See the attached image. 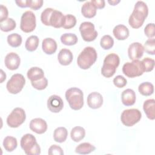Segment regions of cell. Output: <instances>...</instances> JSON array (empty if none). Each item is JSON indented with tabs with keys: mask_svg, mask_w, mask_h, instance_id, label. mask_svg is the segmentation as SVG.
<instances>
[{
	"mask_svg": "<svg viewBox=\"0 0 155 155\" xmlns=\"http://www.w3.org/2000/svg\"><path fill=\"white\" fill-rule=\"evenodd\" d=\"M148 15V8L147 4L143 1H137L135 4L134 10L128 19L130 25L133 28H140L143 25Z\"/></svg>",
	"mask_w": 155,
	"mask_h": 155,
	"instance_id": "obj_1",
	"label": "cell"
},
{
	"mask_svg": "<svg viewBox=\"0 0 155 155\" xmlns=\"http://www.w3.org/2000/svg\"><path fill=\"white\" fill-rule=\"evenodd\" d=\"M65 16L60 11L52 8H47L42 12L41 20L43 24L59 28L62 27Z\"/></svg>",
	"mask_w": 155,
	"mask_h": 155,
	"instance_id": "obj_2",
	"label": "cell"
},
{
	"mask_svg": "<svg viewBox=\"0 0 155 155\" xmlns=\"http://www.w3.org/2000/svg\"><path fill=\"white\" fill-rule=\"evenodd\" d=\"M97 58V54L96 50L92 47H86L78 57V65L81 69H88L96 62Z\"/></svg>",
	"mask_w": 155,
	"mask_h": 155,
	"instance_id": "obj_3",
	"label": "cell"
},
{
	"mask_svg": "<svg viewBox=\"0 0 155 155\" xmlns=\"http://www.w3.org/2000/svg\"><path fill=\"white\" fill-rule=\"evenodd\" d=\"M65 98L70 108L74 110L81 109L84 105V94L82 91L76 87L68 89L65 92Z\"/></svg>",
	"mask_w": 155,
	"mask_h": 155,
	"instance_id": "obj_4",
	"label": "cell"
},
{
	"mask_svg": "<svg viewBox=\"0 0 155 155\" xmlns=\"http://www.w3.org/2000/svg\"><path fill=\"white\" fill-rule=\"evenodd\" d=\"M120 63L119 56L115 53L108 54L104 60V64L101 68V73L105 78H111L116 72V68Z\"/></svg>",
	"mask_w": 155,
	"mask_h": 155,
	"instance_id": "obj_5",
	"label": "cell"
},
{
	"mask_svg": "<svg viewBox=\"0 0 155 155\" xmlns=\"http://www.w3.org/2000/svg\"><path fill=\"white\" fill-rule=\"evenodd\" d=\"M21 147L27 155H39L41 153V148L36 137L31 134L27 133L22 137Z\"/></svg>",
	"mask_w": 155,
	"mask_h": 155,
	"instance_id": "obj_6",
	"label": "cell"
},
{
	"mask_svg": "<svg viewBox=\"0 0 155 155\" xmlns=\"http://www.w3.org/2000/svg\"><path fill=\"white\" fill-rule=\"evenodd\" d=\"M123 73L128 78H135L141 76L144 71L142 61L134 60L131 62H128L122 67Z\"/></svg>",
	"mask_w": 155,
	"mask_h": 155,
	"instance_id": "obj_7",
	"label": "cell"
},
{
	"mask_svg": "<svg viewBox=\"0 0 155 155\" xmlns=\"http://www.w3.org/2000/svg\"><path fill=\"white\" fill-rule=\"evenodd\" d=\"M142 117L141 112L136 108L125 110L120 116L122 123L127 127H132L139 122Z\"/></svg>",
	"mask_w": 155,
	"mask_h": 155,
	"instance_id": "obj_8",
	"label": "cell"
},
{
	"mask_svg": "<svg viewBox=\"0 0 155 155\" xmlns=\"http://www.w3.org/2000/svg\"><path fill=\"white\" fill-rule=\"evenodd\" d=\"M25 84V79L24 76L19 73L14 74L8 81L6 88L8 91L13 94L19 93L23 88Z\"/></svg>",
	"mask_w": 155,
	"mask_h": 155,
	"instance_id": "obj_9",
	"label": "cell"
},
{
	"mask_svg": "<svg viewBox=\"0 0 155 155\" xmlns=\"http://www.w3.org/2000/svg\"><path fill=\"white\" fill-rule=\"evenodd\" d=\"M26 119L25 111L19 107L15 108L7 118V124L11 128H18L22 124Z\"/></svg>",
	"mask_w": 155,
	"mask_h": 155,
	"instance_id": "obj_10",
	"label": "cell"
},
{
	"mask_svg": "<svg viewBox=\"0 0 155 155\" xmlns=\"http://www.w3.org/2000/svg\"><path fill=\"white\" fill-rule=\"evenodd\" d=\"M36 26V16L31 11L25 12L21 18L20 28L25 33L33 31Z\"/></svg>",
	"mask_w": 155,
	"mask_h": 155,
	"instance_id": "obj_11",
	"label": "cell"
},
{
	"mask_svg": "<svg viewBox=\"0 0 155 155\" xmlns=\"http://www.w3.org/2000/svg\"><path fill=\"white\" fill-rule=\"evenodd\" d=\"M79 31L82 39L87 42H91L96 39L97 32L95 30L94 24L91 22H84L79 27Z\"/></svg>",
	"mask_w": 155,
	"mask_h": 155,
	"instance_id": "obj_12",
	"label": "cell"
},
{
	"mask_svg": "<svg viewBox=\"0 0 155 155\" xmlns=\"http://www.w3.org/2000/svg\"><path fill=\"white\" fill-rule=\"evenodd\" d=\"M47 107L52 113H59L64 107V102L62 98L58 95L50 96L47 100Z\"/></svg>",
	"mask_w": 155,
	"mask_h": 155,
	"instance_id": "obj_13",
	"label": "cell"
},
{
	"mask_svg": "<svg viewBox=\"0 0 155 155\" xmlns=\"http://www.w3.org/2000/svg\"><path fill=\"white\" fill-rule=\"evenodd\" d=\"M143 47L139 42H133L131 44L128 48V57L131 60H138L143 54Z\"/></svg>",
	"mask_w": 155,
	"mask_h": 155,
	"instance_id": "obj_14",
	"label": "cell"
},
{
	"mask_svg": "<svg viewBox=\"0 0 155 155\" xmlns=\"http://www.w3.org/2000/svg\"><path fill=\"white\" fill-rule=\"evenodd\" d=\"M4 63L5 67L10 70H15L18 68L21 63V59L18 54L14 52L8 53L5 57Z\"/></svg>",
	"mask_w": 155,
	"mask_h": 155,
	"instance_id": "obj_15",
	"label": "cell"
},
{
	"mask_svg": "<svg viewBox=\"0 0 155 155\" xmlns=\"http://www.w3.org/2000/svg\"><path fill=\"white\" fill-rule=\"evenodd\" d=\"M30 128L33 132L41 134L47 130V124L45 120L41 118L33 119L30 122Z\"/></svg>",
	"mask_w": 155,
	"mask_h": 155,
	"instance_id": "obj_16",
	"label": "cell"
},
{
	"mask_svg": "<svg viewBox=\"0 0 155 155\" xmlns=\"http://www.w3.org/2000/svg\"><path fill=\"white\" fill-rule=\"evenodd\" d=\"M87 104L92 109L99 108L103 104V97L98 92H92L87 97Z\"/></svg>",
	"mask_w": 155,
	"mask_h": 155,
	"instance_id": "obj_17",
	"label": "cell"
},
{
	"mask_svg": "<svg viewBox=\"0 0 155 155\" xmlns=\"http://www.w3.org/2000/svg\"><path fill=\"white\" fill-rule=\"evenodd\" d=\"M73 56L71 51L67 48L61 49L58 55V59L59 64L62 65H68L73 61Z\"/></svg>",
	"mask_w": 155,
	"mask_h": 155,
	"instance_id": "obj_18",
	"label": "cell"
},
{
	"mask_svg": "<svg viewBox=\"0 0 155 155\" xmlns=\"http://www.w3.org/2000/svg\"><path fill=\"white\" fill-rule=\"evenodd\" d=\"M42 48L45 54H52L57 50V43L54 39L51 38H46L42 41Z\"/></svg>",
	"mask_w": 155,
	"mask_h": 155,
	"instance_id": "obj_19",
	"label": "cell"
},
{
	"mask_svg": "<svg viewBox=\"0 0 155 155\" xmlns=\"http://www.w3.org/2000/svg\"><path fill=\"white\" fill-rule=\"evenodd\" d=\"M136 93L132 89H126L122 93V102L125 106H131L134 105L136 102Z\"/></svg>",
	"mask_w": 155,
	"mask_h": 155,
	"instance_id": "obj_20",
	"label": "cell"
},
{
	"mask_svg": "<svg viewBox=\"0 0 155 155\" xmlns=\"http://www.w3.org/2000/svg\"><path fill=\"white\" fill-rule=\"evenodd\" d=\"M143 111L147 117L150 120L155 118V101L154 99L146 100L143 105Z\"/></svg>",
	"mask_w": 155,
	"mask_h": 155,
	"instance_id": "obj_21",
	"label": "cell"
},
{
	"mask_svg": "<svg viewBox=\"0 0 155 155\" xmlns=\"http://www.w3.org/2000/svg\"><path fill=\"white\" fill-rule=\"evenodd\" d=\"M114 37L117 40H125L129 36L128 28L124 25L119 24L114 27L113 30Z\"/></svg>",
	"mask_w": 155,
	"mask_h": 155,
	"instance_id": "obj_22",
	"label": "cell"
},
{
	"mask_svg": "<svg viewBox=\"0 0 155 155\" xmlns=\"http://www.w3.org/2000/svg\"><path fill=\"white\" fill-rule=\"evenodd\" d=\"M96 8L91 1L85 2L81 8L82 15L87 18H92L96 15Z\"/></svg>",
	"mask_w": 155,
	"mask_h": 155,
	"instance_id": "obj_23",
	"label": "cell"
},
{
	"mask_svg": "<svg viewBox=\"0 0 155 155\" xmlns=\"http://www.w3.org/2000/svg\"><path fill=\"white\" fill-rule=\"evenodd\" d=\"M27 76L31 82L37 81L44 77V72L43 70L39 67H33L28 70Z\"/></svg>",
	"mask_w": 155,
	"mask_h": 155,
	"instance_id": "obj_24",
	"label": "cell"
},
{
	"mask_svg": "<svg viewBox=\"0 0 155 155\" xmlns=\"http://www.w3.org/2000/svg\"><path fill=\"white\" fill-rule=\"evenodd\" d=\"M68 136L67 130L63 127L56 128L53 133V138L54 141L58 143H62L67 139Z\"/></svg>",
	"mask_w": 155,
	"mask_h": 155,
	"instance_id": "obj_25",
	"label": "cell"
},
{
	"mask_svg": "<svg viewBox=\"0 0 155 155\" xmlns=\"http://www.w3.org/2000/svg\"><path fill=\"white\" fill-rule=\"evenodd\" d=\"M85 136V129L79 126H76L71 131L70 133V136L71 139L76 142H78L82 140Z\"/></svg>",
	"mask_w": 155,
	"mask_h": 155,
	"instance_id": "obj_26",
	"label": "cell"
},
{
	"mask_svg": "<svg viewBox=\"0 0 155 155\" xmlns=\"http://www.w3.org/2000/svg\"><path fill=\"white\" fill-rule=\"evenodd\" d=\"M96 148L88 142H84L78 145L75 148V152L80 154H87L94 151Z\"/></svg>",
	"mask_w": 155,
	"mask_h": 155,
	"instance_id": "obj_27",
	"label": "cell"
},
{
	"mask_svg": "<svg viewBox=\"0 0 155 155\" xmlns=\"http://www.w3.org/2000/svg\"><path fill=\"white\" fill-rule=\"evenodd\" d=\"M3 147L8 152H12L15 150L18 145L16 138L13 136H7L3 141Z\"/></svg>",
	"mask_w": 155,
	"mask_h": 155,
	"instance_id": "obj_28",
	"label": "cell"
},
{
	"mask_svg": "<svg viewBox=\"0 0 155 155\" xmlns=\"http://www.w3.org/2000/svg\"><path fill=\"white\" fill-rule=\"evenodd\" d=\"M139 92L143 96H148L151 95L154 92V86L149 82L141 83L138 87Z\"/></svg>",
	"mask_w": 155,
	"mask_h": 155,
	"instance_id": "obj_29",
	"label": "cell"
},
{
	"mask_svg": "<svg viewBox=\"0 0 155 155\" xmlns=\"http://www.w3.org/2000/svg\"><path fill=\"white\" fill-rule=\"evenodd\" d=\"M39 42V40L37 36L31 35L25 41V47L26 50L28 51H34L38 48Z\"/></svg>",
	"mask_w": 155,
	"mask_h": 155,
	"instance_id": "obj_30",
	"label": "cell"
},
{
	"mask_svg": "<svg viewBox=\"0 0 155 155\" xmlns=\"http://www.w3.org/2000/svg\"><path fill=\"white\" fill-rule=\"evenodd\" d=\"M61 42L65 45H75L78 41L77 36L74 33H64L61 36Z\"/></svg>",
	"mask_w": 155,
	"mask_h": 155,
	"instance_id": "obj_31",
	"label": "cell"
},
{
	"mask_svg": "<svg viewBox=\"0 0 155 155\" xmlns=\"http://www.w3.org/2000/svg\"><path fill=\"white\" fill-rule=\"evenodd\" d=\"M16 27V22L12 18H7L0 23V28L1 31L8 32L13 30Z\"/></svg>",
	"mask_w": 155,
	"mask_h": 155,
	"instance_id": "obj_32",
	"label": "cell"
},
{
	"mask_svg": "<svg viewBox=\"0 0 155 155\" xmlns=\"http://www.w3.org/2000/svg\"><path fill=\"white\" fill-rule=\"evenodd\" d=\"M7 42L12 47H18L21 45L22 39L20 35L18 33H12L7 36Z\"/></svg>",
	"mask_w": 155,
	"mask_h": 155,
	"instance_id": "obj_33",
	"label": "cell"
},
{
	"mask_svg": "<svg viewBox=\"0 0 155 155\" xmlns=\"http://www.w3.org/2000/svg\"><path fill=\"white\" fill-rule=\"evenodd\" d=\"M100 45L103 49L109 50L113 47L114 45V40L111 36L108 35H104L101 39Z\"/></svg>",
	"mask_w": 155,
	"mask_h": 155,
	"instance_id": "obj_34",
	"label": "cell"
},
{
	"mask_svg": "<svg viewBox=\"0 0 155 155\" xmlns=\"http://www.w3.org/2000/svg\"><path fill=\"white\" fill-rule=\"evenodd\" d=\"M76 24V17L71 14H68L65 16L64 22L62 27L65 29H70L74 27Z\"/></svg>",
	"mask_w": 155,
	"mask_h": 155,
	"instance_id": "obj_35",
	"label": "cell"
},
{
	"mask_svg": "<svg viewBox=\"0 0 155 155\" xmlns=\"http://www.w3.org/2000/svg\"><path fill=\"white\" fill-rule=\"evenodd\" d=\"M143 47L145 52L149 54L154 55L155 54V39H148L145 41Z\"/></svg>",
	"mask_w": 155,
	"mask_h": 155,
	"instance_id": "obj_36",
	"label": "cell"
},
{
	"mask_svg": "<svg viewBox=\"0 0 155 155\" xmlns=\"http://www.w3.org/2000/svg\"><path fill=\"white\" fill-rule=\"evenodd\" d=\"M31 85L36 90H42L45 89L48 85V81L45 76L42 79L37 81H33L31 82Z\"/></svg>",
	"mask_w": 155,
	"mask_h": 155,
	"instance_id": "obj_37",
	"label": "cell"
},
{
	"mask_svg": "<svg viewBox=\"0 0 155 155\" xmlns=\"http://www.w3.org/2000/svg\"><path fill=\"white\" fill-rule=\"evenodd\" d=\"M144 71H151L154 67V60L150 58H145L142 61Z\"/></svg>",
	"mask_w": 155,
	"mask_h": 155,
	"instance_id": "obj_38",
	"label": "cell"
},
{
	"mask_svg": "<svg viewBox=\"0 0 155 155\" xmlns=\"http://www.w3.org/2000/svg\"><path fill=\"white\" fill-rule=\"evenodd\" d=\"M145 35L149 38H154L155 36V27L154 23L148 24L144 28Z\"/></svg>",
	"mask_w": 155,
	"mask_h": 155,
	"instance_id": "obj_39",
	"label": "cell"
},
{
	"mask_svg": "<svg viewBox=\"0 0 155 155\" xmlns=\"http://www.w3.org/2000/svg\"><path fill=\"white\" fill-rule=\"evenodd\" d=\"M127 79L121 75L116 76L113 79V84L117 88L124 87L127 85Z\"/></svg>",
	"mask_w": 155,
	"mask_h": 155,
	"instance_id": "obj_40",
	"label": "cell"
},
{
	"mask_svg": "<svg viewBox=\"0 0 155 155\" xmlns=\"http://www.w3.org/2000/svg\"><path fill=\"white\" fill-rule=\"evenodd\" d=\"M43 2L42 0H28V7L37 10L42 7Z\"/></svg>",
	"mask_w": 155,
	"mask_h": 155,
	"instance_id": "obj_41",
	"label": "cell"
},
{
	"mask_svg": "<svg viewBox=\"0 0 155 155\" xmlns=\"http://www.w3.org/2000/svg\"><path fill=\"white\" fill-rule=\"evenodd\" d=\"M48 154L49 155H62L64 154L62 148L56 145H52L48 149Z\"/></svg>",
	"mask_w": 155,
	"mask_h": 155,
	"instance_id": "obj_42",
	"label": "cell"
},
{
	"mask_svg": "<svg viewBox=\"0 0 155 155\" xmlns=\"http://www.w3.org/2000/svg\"><path fill=\"white\" fill-rule=\"evenodd\" d=\"M1 10V15H0V22H2L4 20L7 19L8 15V12L7 8L4 5H1L0 6Z\"/></svg>",
	"mask_w": 155,
	"mask_h": 155,
	"instance_id": "obj_43",
	"label": "cell"
},
{
	"mask_svg": "<svg viewBox=\"0 0 155 155\" xmlns=\"http://www.w3.org/2000/svg\"><path fill=\"white\" fill-rule=\"evenodd\" d=\"M91 2L96 9L103 8L105 5V2L104 0H91Z\"/></svg>",
	"mask_w": 155,
	"mask_h": 155,
	"instance_id": "obj_44",
	"label": "cell"
},
{
	"mask_svg": "<svg viewBox=\"0 0 155 155\" xmlns=\"http://www.w3.org/2000/svg\"><path fill=\"white\" fill-rule=\"evenodd\" d=\"M15 2L18 5V6H19V7H20L21 8L28 7V0L16 1Z\"/></svg>",
	"mask_w": 155,
	"mask_h": 155,
	"instance_id": "obj_45",
	"label": "cell"
},
{
	"mask_svg": "<svg viewBox=\"0 0 155 155\" xmlns=\"http://www.w3.org/2000/svg\"><path fill=\"white\" fill-rule=\"evenodd\" d=\"M6 79V74L2 70H1V83H2L4 80Z\"/></svg>",
	"mask_w": 155,
	"mask_h": 155,
	"instance_id": "obj_46",
	"label": "cell"
},
{
	"mask_svg": "<svg viewBox=\"0 0 155 155\" xmlns=\"http://www.w3.org/2000/svg\"><path fill=\"white\" fill-rule=\"evenodd\" d=\"M108 2L111 5H116L118 3L120 2L119 0H112V1H108Z\"/></svg>",
	"mask_w": 155,
	"mask_h": 155,
	"instance_id": "obj_47",
	"label": "cell"
}]
</instances>
